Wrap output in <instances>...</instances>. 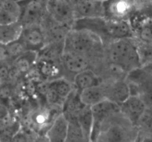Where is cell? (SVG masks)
Listing matches in <instances>:
<instances>
[{
  "label": "cell",
  "mask_w": 152,
  "mask_h": 142,
  "mask_svg": "<svg viewBox=\"0 0 152 142\" xmlns=\"http://www.w3.org/2000/svg\"><path fill=\"white\" fill-rule=\"evenodd\" d=\"M0 8L14 16L17 20H20L21 15V7L19 2L14 0H0Z\"/></svg>",
  "instance_id": "obj_28"
},
{
  "label": "cell",
  "mask_w": 152,
  "mask_h": 142,
  "mask_svg": "<svg viewBox=\"0 0 152 142\" xmlns=\"http://www.w3.org/2000/svg\"><path fill=\"white\" fill-rule=\"evenodd\" d=\"M13 94V86L12 83L9 82H5L0 86V99L7 102Z\"/></svg>",
  "instance_id": "obj_29"
},
{
  "label": "cell",
  "mask_w": 152,
  "mask_h": 142,
  "mask_svg": "<svg viewBox=\"0 0 152 142\" xmlns=\"http://www.w3.org/2000/svg\"><path fill=\"white\" fill-rule=\"evenodd\" d=\"M47 11L52 20L72 29L75 20L72 0H47Z\"/></svg>",
  "instance_id": "obj_5"
},
{
  "label": "cell",
  "mask_w": 152,
  "mask_h": 142,
  "mask_svg": "<svg viewBox=\"0 0 152 142\" xmlns=\"http://www.w3.org/2000/svg\"><path fill=\"white\" fill-rule=\"evenodd\" d=\"M19 3L21 7L19 21L23 26L42 24L48 17L47 0H23Z\"/></svg>",
  "instance_id": "obj_4"
},
{
  "label": "cell",
  "mask_w": 152,
  "mask_h": 142,
  "mask_svg": "<svg viewBox=\"0 0 152 142\" xmlns=\"http://www.w3.org/2000/svg\"><path fill=\"white\" fill-rule=\"evenodd\" d=\"M134 37L139 40L152 42V19L145 20L134 29Z\"/></svg>",
  "instance_id": "obj_25"
},
{
  "label": "cell",
  "mask_w": 152,
  "mask_h": 142,
  "mask_svg": "<svg viewBox=\"0 0 152 142\" xmlns=\"http://www.w3.org/2000/svg\"><path fill=\"white\" fill-rule=\"evenodd\" d=\"M93 117V127L90 141H96L103 123L113 114L120 111L119 105L108 99L102 100L91 106Z\"/></svg>",
  "instance_id": "obj_7"
},
{
  "label": "cell",
  "mask_w": 152,
  "mask_h": 142,
  "mask_svg": "<svg viewBox=\"0 0 152 142\" xmlns=\"http://www.w3.org/2000/svg\"><path fill=\"white\" fill-rule=\"evenodd\" d=\"M35 70L40 80L52 81L64 77V68L61 58H49L38 56Z\"/></svg>",
  "instance_id": "obj_8"
},
{
  "label": "cell",
  "mask_w": 152,
  "mask_h": 142,
  "mask_svg": "<svg viewBox=\"0 0 152 142\" xmlns=\"http://www.w3.org/2000/svg\"><path fill=\"white\" fill-rule=\"evenodd\" d=\"M75 18L104 17L103 0H78L73 2Z\"/></svg>",
  "instance_id": "obj_14"
},
{
  "label": "cell",
  "mask_w": 152,
  "mask_h": 142,
  "mask_svg": "<svg viewBox=\"0 0 152 142\" xmlns=\"http://www.w3.org/2000/svg\"><path fill=\"white\" fill-rule=\"evenodd\" d=\"M7 50H8L9 61L12 63L17 58L23 55L26 51H27L26 45L21 38L16 39L10 43L7 44Z\"/></svg>",
  "instance_id": "obj_26"
},
{
  "label": "cell",
  "mask_w": 152,
  "mask_h": 142,
  "mask_svg": "<svg viewBox=\"0 0 152 142\" xmlns=\"http://www.w3.org/2000/svg\"><path fill=\"white\" fill-rule=\"evenodd\" d=\"M61 63L64 68V77L72 82L76 74L91 68L93 69V61L84 55L71 52H63Z\"/></svg>",
  "instance_id": "obj_6"
},
{
  "label": "cell",
  "mask_w": 152,
  "mask_h": 142,
  "mask_svg": "<svg viewBox=\"0 0 152 142\" xmlns=\"http://www.w3.org/2000/svg\"><path fill=\"white\" fill-rule=\"evenodd\" d=\"M11 65L10 63H0V82L2 83L8 81Z\"/></svg>",
  "instance_id": "obj_30"
},
{
  "label": "cell",
  "mask_w": 152,
  "mask_h": 142,
  "mask_svg": "<svg viewBox=\"0 0 152 142\" xmlns=\"http://www.w3.org/2000/svg\"><path fill=\"white\" fill-rule=\"evenodd\" d=\"M72 29L87 30L99 35L104 45L110 42L107 33V20L104 17H87L75 20Z\"/></svg>",
  "instance_id": "obj_12"
},
{
  "label": "cell",
  "mask_w": 152,
  "mask_h": 142,
  "mask_svg": "<svg viewBox=\"0 0 152 142\" xmlns=\"http://www.w3.org/2000/svg\"><path fill=\"white\" fill-rule=\"evenodd\" d=\"M76 118L84 133L87 141H91V135L93 127V117L91 106H84L77 113Z\"/></svg>",
  "instance_id": "obj_21"
},
{
  "label": "cell",
  "mask_w": 152,
  "mask_h": 142,
  "mask_svg": "<svg viewBox=\"0 0 152 142\" xmlns=\"http://www.w3.org/2000/svg\"><path fill=\"white\" fill-rule=\"evenodd\" d=\"M142 68L145 71V72L147 73L148 77H150L151 80H152V65L149 66H147V67H145V68Z\"/></svg>",
  "instance_id": "obj_34"
},
{
  "label": "cell",
  "mask_w": 152,
  "mask_h": 142,
  "mask_svg": "<svg viewBox=\"0 0 152 142\" xmlns=\"http://www.w3.org/2000/svg\"><path fill=\"white\" fill-rule=\"evenodd\" d=\"M146 108L147 106L144 100L140 96L135 95H131L123 103L119 105L120 112L136 127Z\"/></svg>",
  "instance_id": "obj_13"
},
{
  "label": "cell",
  "mask_w": 152,
  "mask_h": 142,
  "mask_svg": "<svg viewBox=\"0 0 152 142\" xmlns=\"http://www.w3.org/2000/svg\"><path fill=\"white\" fill-rule=\"evenodd\" d=\"M104 59L122 68L127 74L141 68L134 37L113 39L108 42L105 45Z\"/></svg>",
  "instance_id": "obj_2"
},
{
  "label": "cell",
  "mask_w": 152,
  "mask_h": 142,
  "mask_svg": "<svg viewBox=\"0 0 152 142\" xmlns=\"http://www.w3.org/2000/svg\"><path fill=\"white\" fill-rule=\"evenodd\" d=\"M68 130L66 142H85V137L84 133L78 124L76 115H68Z\"/></svg>",
  "instance_id": "obj_22"
},
{
  "label": "cell",
  "mask_w": 152,
  "mask_h": 142,
  "mask_svg": "<svg viewBox=\"0 0 152 142\" xmlns=\"http://www.w3.org/2000/svg\"><path fill=\"white\" fill-rule=\"evenodd\" d=\"M136 42L140 67L145 68L152 65V42H143L137 39Z\"/></svg>",
  "instance_id": "obj_24"
},
{
  "label": "cell",
  "mask_w": 152,
  "mask_h": 142,
  "mask_svg": "<svg viewBox=\"0 0 152 142\" xmlns=\"http://www.w3.org/2000/svg\"><path fill=\"white\" fill-rule=\"evenodd\" d=\"M105 45L99 35L87 30L70 29L66 36L63 52H71L88 57L96 71L104 61Z\"/></svg>",
  "instance_id": "obj_1"
},
{
  "label": "cell",
  "mask_w": 152,
  "mask_h": 142,
  "mask_svg": "<svg viewBox=\"0 0 152 142\" xmlns=\"http://www.w3.org/2000/svg\"><path fill=\"white\" fill-rule=\"evenodd\" d=\"M76 1H78V0H72V3H73V2H76Z\"/></svg>",
  "instance_id": "obj_36"
},
{
  "label": "cell",
  "mask_w": 152,
  "mask_h": 142,
  "mask_svg": "<svg viewBox=\"0 0 152 142\" xmlns=\"http://www.w3.org/2000/svg\"><path fill=\"white\" fill-rule=\"evenodd\" d=\"M20 38L24 42L27 50L39 52L47 44L46 33L42 24L23 26Z\"/></svg>",
  "instance_id": "obj_10"
},
{
  "label": "cell",
  "mask_w": 152,
  "mask_h": 142,
  "mask_svg": "<svg viewBox=\"0 0 152 142\" xmlns=\"http://www.w3.org/2000/svg\"><path fill=\"white\" fill-rule=\"evenodd\" d=\"M0 63H10L6 45L1 42H0Z\"/></svg>",
  "instance_id": "obj_32"
},
{
  "label": "cell",
  "mask_w": 152,
  "mask_h": 142,
  "mask_svg": "<svg viewBox=\"0 0 152 142\" xmlns=\"http://www.w3.org/2000/svg\"><path fill=\"white\" fill-rule=\"evenodd\" d=\"M49 85L55 89L64 103L66 98L68 97L69 95L74 89L72 82L64 77H59L52 81H49Z\"/></svg>",
  "instance_id": "obj_23"
},
{
  "label": "cell",
  "mask_w": 152,
  "mask_h": 142,
  "mask_svg": "<svg viewBox=\"0 0 152 142\" xmlns=\"http://www.w3.org/2000/svg\"><path fill=\"white\" fill-rule=\"evenodd\" d=\"M14 1H15V2H20L21 1H23V0H14Z\"/></svg>",
  "instance_id": "obj_35"
},
{
  "label": "cell",
  "mask_w": 152,
  "mask_h": 142,
  "mask_svg": "<svg viewBox=\"0 0 152 142\" xmlns=\"http://www.w3.org/2000/svg\"><path fill=\"white\" fill-rule=\"evenodd\" d=\"M139 131L152 135V107H147L137 125Z\"/></svg>",
  "instance_id": "obj_27"
},
{
  "label": "cell",
  "mask_w": 152,
  "mask_h": 142,
  "mask_svg": "<svg viewBox=\"0 0 152 142\" xmlns=\"http://www.w3.org/2000/svg\"><path fill=\"white\" fill-rule=\"evenodd\" d=\"M80 98L81 102L85 106H93V105L107 99L104 89L102 83L81 90L80 92Z\"/></svg>",
  "instance_id": "obj_19"
},
{
  "label": "cell",
  "mask_w": 152,
  "mask_h": 142,
  "mask_svg": "<svg viewBox=\"0 0 152 142\" xmlns=\"http://www.w3.org/2000/svg\"><path fill=\"white\" fill-rule=\"evenodd\" d=\"M17 21L19 20H17L14 16L0 8V24H8Z\"/></svg>",
  "instance_id": "obj_31"
},
{
  "label": "cell",
  "mask_w": 152,
  "mask_h": 142,
  "mask_svg": "<svg viewBox=\"0 0 152 142\" xmlns=\"http://www.w3.org/2000/svg\"><path fill=\"white\" fill-rule=\"evenodd\" d=\"M102 83V79L96 71L91 68H87L76 74L72 79L74 88L81 92L83 89L97 86Z\"/></svg>",
  "instance_id": "obj_17"
},
{
  "label": "cell",
  "mask_w": 152,
  "mask_h": 142,
  "mask_svg": "<svg viewBox=\"0 0 152 142\" xmlns=\"http://www.w3.org/2000/svg\"><path fill=\"white\" fill-rule=\"evenodd\" d=\"M2 82H0V86H1V85H2Z\"/></svg>",
  "instance_id": "obj_37"
},
{
  "label": "cell",
  "mask_w": 152,
  "mask_h": 142,
  "mask_svg": "<svg viewBox=\"0 0 152 142\" xmlns=\"http://www.w3.org/2000/svg\"><path fill=\"white\" fill-rule=\"evenodd\" d=\"M68 130V120L62 112L55 118L46 131L45 137L51 142H66Z\"/></svg>",
  "instance_id": "obj_15"
},
{
  "label": "cell",
  "mask_w": 152,
  "mask_h": 142,
  "mask_svg": "<svg viewBox=\"0 0 152 142\" xmlns=\"http://www.w3.org/2000/svg\"><path fill=\"white\" fill-rule=\"evenodd\" d=\"M106 20L107 33L110 42L113 39L134 37V30L129 20Z\"/></svg>",
  "instance_id": "obj_16"
},
{
  "label": "cell",
  "mask_w": 152,
  "mask_h": 142,
  "mask_svg": "<svg viewBox=\"0 0 152 142\" xmlns=\"http://www.w3.org/2000/svg\"><path fill=\"white\" fill-rule=\"evenodd\" d=\"M37 58V52L27 50L17 58L11 64L15 67L22 77H25L34 68Z\"/></svg>",
  "instance_id": "obj_18"
},
{
  "label": "cell",
  "mask_w": 152,
  "mask_h": 142,
  "mask_svg": "<svg viewBox=\"0 0 152 142\" xmlns=\"http://www.w3.org/2000/svg\"><path fill=\"white\" fill-rule=\"evenodd\" d=\"M104 18L113 20H129L134 4L129 0H103Z\"/></svg>",
  "instance_id": "obj_11"
},
{
  "label": "cell",
  "mask_w": 152,
  "mask_h": 142,
  "mask_svg": "<svg viewBox=\"0 0 152 142\" xmlns=\"http://www.w3.org/2000/svg\"><path fill=\"white\" fill-rule=\"evenodd\" d=\"M8 109L7 102L0 99V117H5L8 115Z\"/></svg>",
  "instance_id": "obj_33"
},
{
  "label": "cell",
  "mask_w": 152,
  "mask_h": 142,
  "mask_svg": "<svg viewBox=\"0 0 152 142\" xmlns=\"http://www.w3.org/2000/svg\"><path fill=\"white\" fill-rule=\"evenodd\" d=\"M23 29V25L20 21L8 24H0V42L7 45L19 39Z\"/></svg>",
  "instance_id": "obj_20"
},
{
  "label": "cell",
  "mask_w": 152,
  "mask_h": 142,
  "mask_svg": "<svg viewBox=\"0 0 152 142\" xmlns=\"http://www.w3.org/2000/svg\"><path fill=\"white\" fill-rule=\"evenodd\" d=\"M138 128L119 111L113 114L102 125L96 141H136Z\"/></svg>",
  "instance_id": "obj_3"
},
{
  "label": "cell",
  "mask_w": 152,
  "mask_h": 142,
  "mask_svg": "<svg viewBox=\"0 0 152 142\" xmlns=\"http://www.w3.org/2000/svg\"><path fill=\"white\" fill-rule=\"evenodd\" d=\"M125 77L107 79L102 81L107 99L120 105L131 95L129 85Z\"/></svg>",
  "instance_id": "obj_9"
}]
</instances>
